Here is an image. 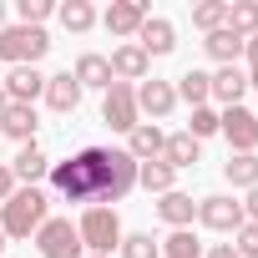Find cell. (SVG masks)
Listing matches in <instances>:
<instances>
[{
    "label": "cell",
    "mask_w": 258,
    "mask_h": 258,
    "mask_svg": "<svg viewBox=\"0 0 258 258\" xmlns=\"http://www.w3.org/2000/svg\"><path fill=\"white\" fill-rule=\"evenodd\" d=\"M0 31H6V6H0Z\"/></svg>",
    "instance_id": "cell-39"
},
{
    "label": "cell",
    "mask_w": 258,
    "mask_h": 258,
    "mask_svg": "<svg viewBox=\"0 0 258 258\" xmlns=\"http://www.w3.org/2000/svg\"><path fill=\"white\" fill-rule=\"evenodd\" d=\"M46 106H51V111H61V116L81 106V86H76V76H71V71L46 76Z\"/></svg>",
    "instance_id": "cell-19"
},
{
    "label": "cell",
    "mask_w": 258,
    "mask_h": 258,
    "mask_svg": "<svg viewBox=\"0 0 258 258\" xmlns=\"http://www.w3.org/2000/svg\"><path fill=\"white\" fill-rule=\"evenodd\" d=\"M76 233H81V248L91 258H111L121 248V218H116V208H86L81 223H76Z\"/></svg>",
    "instance_id": "cell-3"
},
{
    "label": "cell",
    "mask_w": 258,
    "mask_h": 258,
    "mask_svg": "<svg viewBox=\"0 0 258 258\" xmlns=\"http://www.w3.org/2000/svg\"><path fill=\"white\" fill-rule=\"evenodd\" d=\"M0 86H6V96L16 106H36V96H46V76L36 66H11V76L0 81Z\"/></svg>",
    "instance_id": "cell-11"
},
{
    "label": "cell",
    "mask_w": 258,
    "mask_h": 258,
    "mask_svg": "<svg viewBox=\"0 0 258 258\" xmlns=\"http://www.w3.org/2000/svg\"><path fill=\"white\" fill-rule=\"evenodd\" d=\"M162 142H167V132L157 121H137L132 132H126V152H132V162H157L162 157Z\"/></svg>",
    "instance_id": "cell-12"
},
{
    "label": "cell",
    "mask_w": 258,
    "mask_h": 258,
    "mask_svg": "<svg viewBox=\"0 0 258 258\" xmlns=\"http://www.w3.org/2000/svg\"><path fill=\"white\" fill-rule=\"evenodd\" d=\"M243 218L258 223V187H248V203H243Z\"/></svg>",
    "instance_id": "cell-35"
},
{
    "label": "cell",
    "mask_w": 258,
    "mask_h": 258,
    "mask_svg": "<svg viewBox=\"0 0 258 258\" xmlns=\"http://www.w3.org/2000/svg\"><path fill=\"white\" fill-rule=\"evenodd\" d=\"M172 91H177V101H187V106H208V101H213V76L192 66V71H182V76H177V86H172Z\"/></svg>",
    "instance_id": "cell-21"
},
{
    "label": "cell",
    "mask_w": 258,
    "mask_h": 258,
    "mask_svg": "<svg viewBox=\"0 0 258 258\" xmlns=\"http://www.w3.org/2000/svg\"><path fill=\"white\" fill-rule=\"evenodd\" d=\"M36 248H41V258H86L81 233H76L71 218H46L36 228Z\"/></svg>",
    "instance_id": "cell-5"
},
{
    "label": "cell",
    "mask_w": 258,
    "mask_h": 258,
    "mask_svg": "<svg viewBox=\"0 0 258 258\" xmlns=\"http://www.w3.org/2000/svg\"><path fill=\"white\" fill-rule=\"evenodd\" d=\"M11 177H16V182H26V187H36L41 177H51V157H46L36 142H26V147L16 152V162H11Z\"/></svg>",
    "instance_id": "cell-16"
},
{
    "label": "cell",
    "mask_w": 258,
    "mask_h": 258,
    "mask_svg": "<svg viewBox=\"0 0 258 258\" xmlns=\"http://www.w3.org/2000/svg\"><path fill=\"white\" fill-rule=\"evenodd\" d=\"M172 177H177V172H172L162 157H157V162H137V187H147V192H157V198L172 192Z\"/></svg>",
    "instance_id": "cell-26"
},
{
    "label": "cell",
    "mask_w": 258,
    "mask_h": 258,
    "mask_svg": "<svg viewBox=\"0 0 258 258\" xmlns=\"http://www.w3.org/2000/svg\"><path fill=\"white\" fill-rule=\"evenodd\" d=\"M101 121L111 126V132H132V126L142 121V111H137V86L111 81V91H101Z\"/></svg>",
    "instance_id": "cell-6"
},
{
    "label": "cell",
    "mask_w": 258,
    "mask_h": 258,
    "mask_svg": "<svg viewBox=\"0 0 258 258\" xmlns=\"http://www.w3.org/2000/svg\"><path fill=\"white\" fill-rule=\"evenodd\" d=\"M203 51H208L218 66H238V56H243V36H233V31L223 26V31H213V36L203 41Z\"/></svg>",
    "instance_id": "cell-23"
},
{
    "label": "cell",
    "mask_w": 258,
    "mask_h": 258,
    "mask_svg": "<svg viewBox=\"0 0 258 258\" xmlns=\"http://www.w3.org/2000/svg\"><path fill=\"white\" fill-rule=\"evenodd\" d=\"M198 223L203 228H213V233H238L248 218H243V203H233V198H203L198 203Z\"/></svg>",
    "instance_id": "cell-9"
},
{
    "label": "cell",
    "mask_w": 258,
    "mask_h": 258,
    "mask_svg": "<svg viewBox=\"0 0 258 258\" xmlns=\"http://www.w3.org/2000/svg\"><path fill=\"white\" fill-rule=\"evenodd\" d=\"M192 26L198 31H223L228 26V0H198V6H192Z\"/></svg>",
    "instance_id": "cell-27"
},
{
    "label": "cell",
    "mask_w": 258,
    "mask_h": 258,
    "mask_svg": "<svg viewBox=\"0 0 258 258\" xmlns=\"http://www.w3.org/2000/svg\"><path fill=\"white\" fill-rule=\"evenodd\" d=\"M147 16H152L147 0H111L106 16H101V26H106L111 36H121V41H137V31H142Z\"/></svg>",
    "instance_id": "cell-8"
},
{
    "label": "cell",
    "mask_w": 258,
    "mask_h": 258,
    "mask_svg": "<svg viewBox=\"0 0 258 258\" xmlns=\"http://www.w3.org/2000/svg\"><path fill=\"white\" fill-rule=\"evenodd\" d=\"M16 16H21V26H46L56 16V6L51 0H16Z\"/></svg>",
    "instance_id": "cell-31"
},
{
    "label": "cell",
    "mask_w": 258,
    "mask_h": 258,
    "mask_svg": "<svg viewBox=\"0 0 258 258\" xmlns=\"http://www.w3.org/2000/svg\"><path fill=\"white\" fill-rule=\"evenodd\" d=\"M11 192H16V177H11V167H6V162H0V203H6Z\"/></svg>",
    "instance_id": "cell-34"
},
{
    "label": "cell",
    "mask_w": 258,
    "mask_h": 258,
    "mask_svg": "<svg viewBox=\"0 0 258 258\" xmlns=\"http://www.w3.org/2000/svg\"><path fill=\"white\" fill-rule=\"evenodd\" d=\"M121 258H162V248L152 243V233H121Z\"/></svg>",
    "instance_id": "cell-30"
},
{
    "label": "cell",
    "mask_w": 258,
    "mask_h": 258,
    "mask_svg": "<svg viewBox=\"0 0 258 258\" xmlns=\"http://www.w3.org/2000/svg\"><path fill=\"white\" fill-rule=\"evenodd\" d=\"M228 31L233 36H258V6H253V0H233V6H228Z\"/></svg>",
    "instance_id": "cell-28"
},
{
    "label": "cell",
    "mask_w": 258,
    "mask_h": 258,
    "mask_svg": "<svg viewBox=\"0 0 258 258\" xmlns=\"http://www.w3.org/2000/svg\"><path fill=\"white\" fill-rule=\"evenodd\" d=\"M36 126H41V116H36V106H6V111H0V137H16L21 147L36 137Z\"/></svg>",
    "instance_id": "cell-17"
},
{
    "label": "cell",
    "mask_w": 258,
    "mask_h": 258,
    "mask_svg": "<svg viewBox=\"0 0 258 258\" xmlns=\"http://www.w3.org/2000/svg\"><path fill=\"white\" fill-rule=\"evenodd\" d=\"M157 218H162V223L177 233V228H187V223L198 218V203H192L187 192H177V187H172V192H162V203H157Z\"/></svg>",
    "instance_id": "cell-20"
},
{
    "label": "cell",
    "mask_w": 258,
    "mask_h": 258,
    "mask_svg": "<svg viewBox=\"0 0 258 258\" xmlns=\"http://www.w3.org/2000/svg\"><path fill=\"white\" fill-rule=\"evenodd\" d=\"M213 132H218V111H213V106H192L187 137H192V142H203V137H213Z\"/></svg>",
    "instance_id": "cell-32"
},
{
    "label": "cell",
    "mask_w": 258,
    "mask_h": 258,
    "mask_svg": "<svg viewBox=\"0 0 258 258\" xmlns=\"http://www.w3.org/2000/svg\"><path fill=\"white\" fill-rule=\"evenodd\" d=\"M203 258H238V253H233V243H213Z\"/></svg>",
    "instance_id": "cell-36"
},
{
    "label": "cell",
    "mask_w": 258,
    "mask_h": 258,
    "mask_svg": "<svg viewBox=\"0 0 258 258\" xmlns=\"http://www.w3.org/2000/svg\"><path fill=\"white\" fill-rule=\"evenodd\" d=\"M6 106H11V96H6V86H0V111H6Z\"/></svg>",
    "instance_id": "cell-38"
},
{
    "label": "cell",
    "mask_w": 258,
    "mask_h": 258,
    "mask_svg": "<svg viewBox=\"0 0 258 258\" xmlns=\"http://www.w3.org/2000/svg\"><path fill=\"white\" fill-rule=\"evenodd\" d=\"M56 16H61V26L71 36H86L96 26V6H91V0H66V6H56Z\"/></svg>",
    "instance_id": "cell-24"
},
{
    "label": "cell",
    "mask_w": 258,
    "mask_h": 258,
    "mask_svg": "<svg viewBox=\"0 0 258 258\" xmlns=\"http://www.w3.org/2000/svg\"><path fill=\"white\" fill-rule=\"evenodd\" d=\"M243 91H248V71L243 66H218L213 71V101H223V111L243 106Z\"/></svg>",
    "instance_id": "cell-15"
},
{
    "label": "cell",
    "mask_w": 258,
    "mask_h": 258,
    "mask_svg": "<svg viewBox=\"0 0 258 258\" xmlns=\"http://www.w3.org/2000/svg\"><path fill=\"white\" fill-rule=\"evenodd\" d=\"M223 177L233 187H258V152H233L223 162Z\"/></svg>",
    "instance_id": "cell-25"
},
{
    "label": "cell",
    "mask_w": 258,
    "mask_h": 258,
    "mask_svg": "<svg viewBox=\"0 0 258 258\" xmlns=\"http://www.w3.org/2000/svg\"><path fill=\"white\" fill-rule=\"evenodd\" d=\"M198 157H203V142H192L187 132H172V137L162 142V162H167L172 172H182V167H192Z\"/></svg>",
    "instance_id": "cell-22"
},
{
    "label": "cell",
    "mask_w": 258,
    "mask_h": 258,
    "mask_svg": "<svg viewBox=\"0 0 258 258\" xmlns=\"http://www.w3.org/2000/svg\"><path fill=\"white\" fill-rule=\"evenodd\" d=\"M233 253H238V258H258V223H243V228L233 233Z\"/></svg>",
    "instance_id": "cell-33"
},
{
    "label": "cell",
    "mask_w": 258,
    "mask_h": 258,
    "mask_svg": "<svg viewBox=\"0 0 258 258\" xmlns=\"http://www.w3.org/2000/svg\"><path fill=\"white\" fill-rule=\"evenodd\" d=\"M248 86H258V66H248Z\"/></svg>",
    "instance_id": "cell-37"
},
{
    "label": "cell",
    "mask_w": 258,
    "mask_h": 258,
    "mask_svg": "<svg viewBox=\"0 0 258 258\" xmlns=\"http://www.w3.org/2000/svg\"><path fill=\"white\" fill-rule=\"evenodd\" d=\"M76 86L81 91H111V66H106V56H96V51H86V56H76Z\"/></svg>",
    "instance_id": "cell-18"
},
{
    "label": "cell",
    "mask_w": 258,
    "mask_h": 258,
    "mask_svg": "<svg viewBox=\"0 0 258 258\" xmlns=\"http://www.w3.org/2000/svg\"><path fill=\"white\" fill-rule=\"evenodd\" d=\"M172 106H177V91H172V81H142L137 86V111H147L152 121H162V116H172Z\"/></svg>",
    "instance_id": "cell-13"
},
{
    "label": "cell",
    "mask_w": 258,
    "mask_h": 258,
    "mask_svg": "<svg viewBox=\"0 0 258 258\" xmlns=\"http://www.w3.org/2000/svg\"><path fill=\"white\" fill-rule=\"evenodd\" d=\"M46 218H51V198L41 187H16L0 203V228H6V238H36V228Z\"/></svg>",
    "instance_id": "cell-2"
},
{
    "label": "cell",
    "mask_w": 258,
    "mask_h": 258,
    "mask_svg": "<svg viewBox=\"0 0 258 258\" xmlns=\"http://www.w3.org/2000/svg\"><path fill=\"white\" fill-rule=\"evenodd\" d=\"M46 51H51L46 26H6L0 31V61L6 66H36Z\"/></svg>",
    "instance_id": "cell-4"
},
{
    "label": "cell",
    "mask_w": 258,
    "mask_h": 258,
    "mask_svg": "<svg viewBox=\"0 0 258 258\" xmlns=\"http://www.w3.org/2000/svg\"><path fill=\"white\" fill-rule=\"evenodd\" d=\"M0 253H6V228H0Z\"/></svg>",
    "instance_id": "cell-40"
},
{
    "label": "cell",
    "mask_w": 258,
    "mask_h": 258,
    "mask_svg": "<svg viewBox=\"0 0 258 258\" xmlns=\"http://www.w3.org/2000/svg\"><path fill=\"white\" fill-rule=\"evenodd\" d=\"M106 66H111V81H147V71H152V61H147V51L137 46V41H126V46H116L111 56H106Z\"/></svg>",
    "instance_id": "cell-10"
},
{
    "label": "cell",
    "mask_w": 258,
    "mask_h": 258,
    "mask_svg": "<svg viewBox=\"0 0 258 258\" xmlns=\"http://www.w3.org/2000/svg\"><path fill=\"white\" fill-rule=\"evenodd\" d=\"M137 46L147 51V61H152V56H172V46H177V31H172V21H162V16H147V21H142V31H137Z\"/></svg>",
    "instance_id": "cell-14"
},
{
    "label": "cell",
    "mask_w": 258,
    "mask_h": 258,
    "mask_svg": "<svg viewBox=\"0 0 258 258\" xmlns=\"http://www.w3.org/2000/svg\"><path fill=\"white\" fill-rule=\"evenodd\" d=\"M218 132L228 137L233 152H258V111H248V106L218 111Z\"/></svg>",
    "instance_id": "cell-7"
},
{
    "label": "cell",
    "mask_w": 258,
    "mask_h": 258,
    "mask_svg": "<svg viewBox=\"0 0 258 258\" xmlns=\"http://www.w3.org/2000/svg\"><path fill=\"white\" fill-rule=\"evenodd\" d=\"M162 258H203V243L192 238V228H177V233H167Z\"/></svg>",
    "instance_id": "cell-29"
},
{
    "label": "cell",
    "mask_w": 258,
    "mask_h": 258,
    "mask_svg": "<svg viewBox=\"0 0 258 258\" xmlns=\"http://www.w3.org/2000/svg\"><path fill=\"white\" fill-rule=\"evenodd\" d=\"M51 187L66 203L106 208V203H121L137 187V162L126 147H81L76 157L51 162Z\"/></svg>",
    "instance_id": "cell-1"
}]
</instances>
